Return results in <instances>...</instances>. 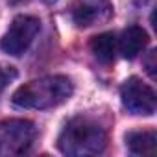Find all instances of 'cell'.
<instances>
[{"mask_svg":"<svg viewBox=\"0 0 157 157\" xmlns=\"http://www.w3.org/2000/svg\"><path fill=\"white\" fill-rule=\"evenodd\" d=\"M22 2H28V0H10V4L17 6V4H22Z\"/></svg>","mask_w":157,"mask_h":157,"instance_id":"cell-12","label":"cell"},{"mask_svg":"<svg viewBox=\"0 0 157 157\" xmlns=\"http://www.w3.org/2000/svg\"><path fill=\"white\" fill-rule=\"evenodd\" d=\"M46 4H54V2H57V0H44Z\"/></svg>","mask_w":157,"mask_h":157,"instance_id":"cell-13","label":"cell"},{"mask_svg":"<svg viewBox=\"0 0 157 157\" xmlns=\"http://www.w3.org/2000/svg\"><path fill=\"white\" fill-rule=\"evenodd\" d=\"M72 19L76 22V26H80V28H87V26H93L94 21L98 19V10L93 8V6H78L72 13Z\"/></svg>","mask_w":157,"mask_h":157,"instance_id":"cell-9","label":"cell"},{"mask_svg":"<svg viewBox=\"0 0 157 157\" xmlns=\"http://www.w3.org/2000/svg\"><path fill=\"white\" fill-rule=\"evenodd\" d=\"M72 82L67 76H44L21 85L11 102L24 109H50L72 96Z\"/></svg>","mask_w":157,"mask_h":157,"instance_id":"cell-1","label":"cell"},{"mask_svg":"<svg viewBox=\"0 0 157 157\" xmlns=\"http://www.w3.org/2000/svg\"><path fill=\"white\" fill-rule=\"evenodd\" d=\"M91 52L94 54V57L104 63V65H109L113 63L115 59V54H117V37L113 32H104V33H98L93 37L91 41Z\"/></svg>","mask_w":157,"mask_h":157,"instance_id":"cell-8","label":"cell"},{"mask_svg":"<svg viewBox=\"0 0 157 157\" xmlns=\"http://www.w3.org/2000/svg\"><path fill=\"white\" fill-rule=\"evenodd\" d=\"M37 135L35 126L30 120H6L0 122V155H21L24 153Z\"/></svg>","mask_w":157,"mask_h":157,"instance_id":"cell-4","label":"cell"},{"mask_svg":"<svg viewBox=\"0 0 157 157\" xmlns=\"http://www.w3.org/2000/svg\"><path fill=\"white\" fill-rule=\"evenodd\" d=\"M146 44H148V33L137 24L128 26L118 39V50L126 59H135L144 50Z\"/></svg>","mask_w":157,"mask_h":157,"instance_id":"cell-6","label":"cell"},{"mask_svg":"<svg viewBox=\"0 0 157 157\" xmlns=\"http://www.w3.org/2000/svg\"><path fill=\"white\" fill-rule=\"evenodd\" d=\"M11 78H15V70H6V68H2L0 67V94H2V91L6 89V85L10 83V80Z\"/></svg>","mask_w":157,"mask_h":157,"instance_id":"cell-11","label":"cell"},{"mask_svg":"<svg viewBox=\"0 0 157 157\" xmlns=\"http://www.w3.org/2000/svg\"><path fill=\"white\" fill-rule=\"evenodd\" d=\"M105 131L89 118L70 120L59 135V150L67 155H96L105 148Z\"/></svg>","mask_w":157,"mask_h":157,"instance_id":"cell-2","label":"cell"},{"mask_svg":"<svg viewBox=\"0 0 157 157\" xmlns=\"http://www.w3.org/2000/svg\"><path fill=\"white\" fill-rule=\"evenodd\" d=\"M157 52L155 50H150V54H148V57L144 59V67H146V72L150 74V78H151V80H155V78H157Z\"/></svg>","mask_w":157,"mask_h":157,"instance_id":"cell-10","label":"cell"},{"mask_svg":"<svg viewBox=\"0 0 157 157\" xmlns=\"http://www.w3.org/2000/svg\"><path fill=\"white\" fill-rule=\"evenodd\" d=\"M39 30H41V22L37 17H32V15L15 17L10 30L0 39V50L10 56H15V57L22 56L33 43Z\"/></svg>","mask_w":157,"mask_h":157,"instance_id":"cell-3","label":"cell"},{"mask_svg":"<svg viewBox=\"0 0 157 157\" xmlns=\"http://www.w3.org/2000/svg\"><path fill=\"white\" fill-rule=\"evenodd\" d=\"M120 96H122L124 107L131 115L150 117L155 113V107H157L155 91L150 85H146L142 80H139V78H129V80L124 82L120 89Z\"/></svg>","mask_w":157,"mask_h":157,"instance_id":"cell-5","label":"cell"},{"mask_svg":"<svg viewBox=\"0 0 157 157\" xmlns=\"http://www.w3.org/2000/svg\"><path fill=\"white\" fill-rule=\"evenodd\" d=\"M126 144L133 155H155L157 151V133L153 129L131 131L126 135Z\"/></svg>","mask_w":157,"mask_h":157,"instance_id":"cell-7","label":"cell"}]
</instances>
